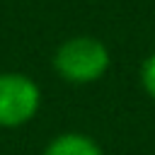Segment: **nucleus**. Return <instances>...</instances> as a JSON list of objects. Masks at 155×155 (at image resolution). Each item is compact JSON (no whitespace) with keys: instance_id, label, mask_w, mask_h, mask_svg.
<instances>
[{"instance_id":"nucleus-4","label":"nucleus","mask_w":155,"mask_h":155,"mask_svg":"<svg viewBox=\"0 0 155 155\" xmlns=\"http://www.w3.org/2000/svg\"><path fill=\"white\" fill-rule=\"evenodd\" d=\"M140 82L145 87V92L155 99V53H150L140 68Z\"/></svg>"},{"instance_id":"nucleus-2","label":"nucleus","mask_w":155,"mask_h":155,"mask_svg":"<svg viewBox=\"0 0 155 155\" xmlns=\"http://www.w3.org/2000/svg\"><path fill=\"white\" fill-rule=\"evenodd\" d=\"M41 104L39 85L22 73H0V126L17 128L34 119Z\"/></svg>"},{"instance_id":"nucleus-1","label":"nucleus","mask_w":155,"mask_h":155,"mask_svg":"<svg viewBox=\"0 0 155 155\" xmlns=\"http://www.w3.org/2000/svg\"><path fill=\"white\" fill-rule=\"evenodd\" d=\"M56 73L75 85L99 80L109 68V51L94 36H73L63 41L53 56Z\"/></svg>"},{"instance_id":"nucleus-3","label":"nucleus","mask_w":155,"mask_h":155,"mask_svg":"<svg viewBox=\"0 0 155 155\" xmlns=\"http://www.w3.org/2000/svg\"><path fill=\"white\" fill-rule=\"evenodd\" d=\"M41 155H102V148L85 133H61L48 140Z\"/></svg>"}]
</instances>
